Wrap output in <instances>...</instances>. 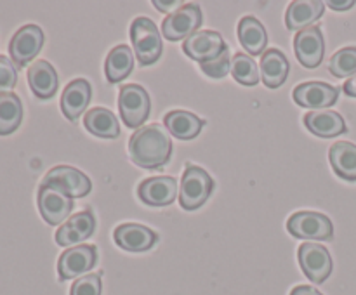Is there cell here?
I'll list each match as a JSON object with an SVG mask.
<instances>
[{
  "mask_svg": "<svg viewBox=\"0 0 356 295\" xmlns=\"http://www.w3.org/2000/svg\"><path fill=\"white\" fill-rule=\"evenodd\" d=\"M172 155V139L165 125L152 124L138 128L129 141V156L138 167L162 169Z\"/></svg>",
  "mask_w": 356,
  "mask_h": 295,
  "instance_id": "1",
  "label": "cell"
},
{
  "mask_svg": "<svg viewBox=\"0 0 356 295\" xmlns=\"http://www.w3.org/2000/svg\"><path fill=\"white\" fill-rule=\"evenodd\" d=\"M131 42L138 62L141 66L155 65L163 51L162 37L149 17L139 16L131 24Z\"/></svg>",
  "mask_w": 356,
  "mask_h": 295,
  "instance_id": "2",
  "label": "cell"
},
{
  "mask_svg": "<svg viewBox=\"0 0 356 295\" xmlns=\"http://www.w3.org/2000/svg\"><path fill=\"white\" fill-rule=\"evenodd\" d=\"M214 179L205 169L186 163L179 187V203L184 210H197L211 196Z\"/></svg>",
  "mask_w": 356,
  "mask_h": 295,
  "instance_id": "3",
  "label": "cell"
},
{
  "mask_svg": "<svg viewBox=\"0 0 356 295\" xmlns=\"http://www.w3.org/2000/svg\"><path fill=\"white\" fill-rule=\"evenodd\" d=\"M118 110L124 124L131 128H141L152 111V101L145 87L138 83H127L118 94Z\"/></svg>",
  "mask_w": 356,
  "mask_h": 295,
  "instance_id": "4",
  "label": "cell"
},
{
  "mask_svg": "<svg viewBox=\"0 0 356 295\" xmlns=\"http://www.w3.org/2000/svg\"><path fill=\"white\" fill-rule=\"evenodd\" d=\"M287 231L299 239L327 242L334 236V224L325 214L313 210L296 212L289 217Z\"/></svg>",
  "mask_w": 356,
  "mask_h": 295,
  "instance_id": "5",
  "label": "cell"
},
{
  "mask_svg": "<svg viewBox=\"0 0 356 295\" xmlns=\"http://www.w3.org/2000/svg\"><path fill=\"white\" fill-rule=\"evenodd\" d=\"M202 19L204 16L198 3H184L162 21L163 37L170 42L183 40V38L186 40L188 37L197 33L198 28L202 26Z\"/></svg>",
  "mask_w": 356,
  "mask_h": 295,
  "instance_id": "6",
  "label": "cell"
},
{
  "mask_svg": "<svg viewBox=\"0 0 356 295\" xmlns=\"http://www.w3.org/2000/svg\"><path fill=\"white\" fill-rule=\"evenodd\" d=\"M40 186H52L56 189L63 191L70 198L87 196L92 189V183L82 170L68 165H58L49 170L42 179Z\"/></svg>",
  "mask_w": 356,
  "mask_h": 295,
  "instance_id": "7",
  "label": "cell"
},
{
  "mask_svg": "<svg viewBox=\"0 0 356 295\" xmlns=\"http://www.w3.org/2000/svg\"><path fill=\"white\" fill-rule=\"evenodd\" d=\"M44 47V31L37 24H24L14 33L9 42L10 61L16 66L30 65Z\"/></svg>",
  "mask_w": 356,
  "mask_h": 295,
  "instance_id": "8",
  "label": "cell"
},
{
  "mask_svg": "<svg viewBox=\"0 0 356 295\" xmlns=\"http://www.w3.org/2000/svg\"><path fill=\"white\" fill-rule=\"evenodd\" d=\"M298 259L302 273L309 281L320 285L332 274L334 262L330 252L318 243H302L298 250Z\"/></svg>",
  "mask_w": 356,
  "mask_h": 295,
  "instance_id": "9",
  "label": "cell"
},
{
  "mask_svg": "<svg viewBox=\"0 0 356 295\" xmlns=\"http://www.w3.org/2000/svg\"><path fill=\"white\" fill-rule=\"evenodd\" d=\"M97 262V248L94 245L70 246L59 255L58 274L59 281L73 280L92 269Z\"/></svg>",
  "mask_w": 356,
  "mask_h": 295,
  "instance_id": "10",
  "label": "cell"
},
{
  "mask_svg": "<svg viewBox=\"0 0 356 295\" xmlns=\"http://www.w3.org/2000/svg\"><path fill=\"white\" fill-rule=\"evenodd\" d=\"M37 205L42 219L51 226H58L65 222L66 219H70V214L73 210L72 198L52 186L38 187Z\"/></svg>",
  "mask_w": 356,
  "mask_h": 295,
  "instance_id": "11",
  "label": "cell"
},
{
  "mask_svg": "<svg viewBox=\"0 0 356 295\" xmlns=\"http://www.w3.org/2000/svg\"><path fill=\"white\" fill-rule=\"evenodd\" d=\"M225 49H228L225 38L221 37V33L212 30L197 31V33H193L183 42L184 54L193 59V61H198L200 65L221 56Z\"/></svg>",
  "mask_w": 356,
  "mask_h": 295,
  "instance_id": "12",
  "label": "cell"
},
{
  "mask_svg": "<svg viewBox=\"0 0 356 295\" xmlns=\"http://www.w3.org/2000/svg\"><path fill=\"white\" fill-rule=\"evenodd\" d=\"M294 51L299 62L305 68L320 66V62L323 61V54H325V40H323L320 26L312 24L299 31L294 37Z\"/></svg>",
  "mask_w": 356,
  "mask_h": 295,
  "instance_id": "13",
  "label": "cell"
},
{
  "mask_svg": "<svg viewBox=\"0 0 356 295\" xmlns=\"http://www.w3.org/2000/svg\"><path fill=\"white\" fill-rule=\"evenodd\" d=\"M296 104L302 108H312L316 110H327L334 106L339 97V89L325 82H305L298 85L292 92Z\"/></svg>",
  "mask_w": 356,
  "mask_h": 295,
  "instance_id": "14",
  "label": "cell"
},
{
  "mask_svg": "<svg viewBox=\"0 0 356 295\" xmlns=\"http://www.w3.org/2000/svg\"><path fill=\"white\" fill-rule=\"evenodd\" d=\"M138 196L149 207H167L177 196V180L169 176L149 177L139 184Z\"/></svg>",
  "mask_w": 356,
  "mask_h": 295,
  "instance_id": "15",
  "label": "cell"
},
{
  "mask_svg": "<svg viewBox=\"0 0 356 295\" xmlns=\"http://www.w3.org/2000/svg\"><path fill=\"white\" fill-rule=\"evenodd\" d=\"M113 239L120 248L127 250V252H146V250L155 246L159 236L153 229L146 228V226L125 222V224L115 228Z\"/></svg>",
  "mask_w": 356,
  "mask_h": 295,
  "instance_id": "16",
  "label": "cell"
},
{
  "mask_svg": "<svg viewBox=\"0 0 356 295\" xmlns=\"http://www.w3.org/2000/svg\"><path fill=\"white\" fill-rule=\"evenodd\" d=\"M96 231V217L90 210H82L72 215L61 228L56 231V243L61 246H76L83 239L90 238Z\"/></svg>",
  "mask_w": 356,
  "mask_h": 295,
  "instance_id": "17",
  "label": "cell"
},
{
  "mask_svg": "<svg viewBox=\"0 0 356 295\" xmlns=\"http://www.w3.org/2000/svg\"><path fill=\"white\" fill-rule=\"evenodd\" d=\"M90 96H92V89L90 83L86 78H75L65 87L61 96V110L63 115L68 118L70 121L79 120L80 115L86 111L89 106Z\"/></svg>",
  "mask_w": 356,
  "mask_h": 295,
  "instance_id": "18",
  "label": "cell"
},
{
  "mask_svg": "<svg viewBox=\"0 0 356 295\" xmlns=\"http://www.w3.org/2000/svg\"><path fill=\"white\" fill-rule=\"evenodd\" d=\"M28 85L38 99H51L58 92V73L45 59H38L28 68Z\"/></svg>",
  "mask_w": 356,
  "mask_h": 295,
  "instance_id": "19",
  "label": "cell"
},
{
  "mask_svg": "<svg viewBox=\"0 0 356 295\" xmlns=\"http://www.w3.org/2000/svg\"><path fill=\"white\" fill-rule=\"evenodd\" d=\"M259 71L261 78H263L264 85L268 89H278L285 83L289 78V71H291V65H289L287 58L278 49H266L259 61Z\"/></svg>",
  "mask_w": 356,
  "mask_h": 295,
  "instance_id": "20",
  "label": "cell"
},
{
  "mask_svg": "<svg viewBox=\"0 0 356 295\" xmlns=\"http://www.w3.org/2000/svg\"><path fill=\"white\" fill-rule=\"evenodd\" d=\"M302 120H305L306 128L318 137H336L348 130L344 118L332 110L309 111Z\"/></svg>",
  "mask_w": 356,
  "mask_h": 295,
  "instance_id": "21",
  "label": "cell"
},
{
  "mask_svg": "<svg viewBox=\"0 0 356 295\" xmlns=\"http://www.w3.org/2000/svg\"><path fill=\"white\" fill-rule=\"evenodd\" d=\"M323 12H325V3L320 0H296L285 12V26L291 31H301L318 21Z\"/></svg>",
  "mask_w": 356,
  "mask_h": 295,
  "instance_id": "22",
  "label": "cell"
},
{
  "mask_svg": "<svg viewBox=\"0 0 356 295\" xmlns=\"http://www.w3.org/2000/svg\"><path fill=\"white\" fill-rule=\"evenodd\" d=\"M163 124H165L169 134H172L174 137L181 139V141H190V139H195L200 134L205 120H202L200 117L193 115L191 111L174 110L163 117Z\"/></svg>",
  "mask_w": 356,
  "mask_h": 295,
  "instance_id": "23",
  "label": "cell"
},
{
  "mask_svg": "<svg viewBox=\"0 0 356 295\" xmlns=\"http://www.w3.org/2000/svg\"><path fill=\"white\" fill-rule=\"evenodd\" d=\"M238 40L250 56H263L266 52L268 35L263 23L254 16H243L238 23Z\"/></svg>",
  "mask_w": 356,
  "mask_h": 295,
  "instance_id": "24",
  "label": "cell"
},
{
  "mask_svg": "<svg viewBox=\"0 0 356 295\" xmlns=\"http://www.w3.org/2000/svg\"><path fill=\"white\" fill-rule=\"evenodd\" d=\"M329 162L337 177L356 183V144L339 141L330 146Z\"/></svg>",
  "mask_w": 356,
  "mask_h": 295,
  "instance_id": "25",
  "label": "cell"
},
{
  "mask_svg": "<svg viewBox=\"0 0 356 295\" xmlns=\"http://www.w3.org/2000/svg\"><path fill=\"white\" fill-rule=\"evenodd\" d=\"M83 125L96 137L115 139L120 135V124L108 108H92L83 117Z\"/></svg>",
  "mask_w": 356,
  "mask_h": 295,
  "instance_id": "26",
  "label": "cell"
},
{
  "mask_svg": "<svg viewBox=\"0 0 356 295\" xmlns=\"http://www.w3.org/2000/svg\"><path fill=\"white\" fill-rule=\"evenodd\" d=\"M134 69V52L127 45H117L108 54L104 62V73L110 83H118L127 78Z\"/></svg>",
  "mask_w": 356,
  "mask_h": 295,
  "instance_id": "27",
  "label": "cell"
},
{
  "mask_svg": "<svg viewBox=\"0 0 356 295\" xmlns=\"http://www.w3.org/2000/svg\"><path fill=\"white\" fill-rule=\"evenodd\" d=\"M23 120V104L14 92L0 94V135H9Z\"/></svg>",
  "mask_w": 356,
  "mask_h": 295,
  "instance_id": "28",
  "label": "cell"
},
{
  "mask_svg": "<svg viewBox=\"0 0 356 295\" xmlns=\"http://www.w3.org/2000/svg\"><path fill=\"white\" fill-rule=\"evenodd\" d=\"M232 75L236 82L247 87L257 85V82L261 80L259 68H257L256 61L249 54H243V52H238V54L233 56Z\"/></svg>",
  "mask_w": 356,
  "mask_h": 295,
  "instance_id": "29",
  "label": "cell"
},
{
  "mask_svg": "<svg viewBox=\"0 0 356 295\" xmlns=\"http://www.w3.org/2000/svg\"><path fill=\"white\" fill-rule=\"evenodd\" d=\"M329 71L336 78H351L356 75V47L339 49L330 58Z\"/></svg>",
  "mask_w": 356,
  "mask_h": 295,
  "instance_id": "30",
  "label": "cell"
},
{
  "mask_svg": "<svg viewBox=\"0 0 356 295\" xmlns=\"http://www.w3.org/2000/svg\"><path fill=\"white\" fill-rule=\"evenodd\" d=\"M101 273H89L72 285L70 295H101Z\"/></svg>",
  "mask_w": 356,
  "mask_h": 295,
  "instance_id": "31",
  "label": "cell"
},
{
  "mask_svg": "<svg viewBox=\"0 0 356 295\" xmlns=\"http://www.w3.org/2000/svg\"><path fill=\"white\" fill-rule=\"evenodd\" d=\"M202 71L205 73L211 78H222V76L228 75V71H232V61H229V49H225L221 52V56H218L216 59L207 62H202L200 65Z\"/></svg>",
  "mask_w": 356,
  "mask_h": 295,
  "instance_id": "32",
  "label": "cell"
},
{
  "mask_svg": "<svg viewBox=\"0 0 356 295\" xmlns=\"http://www.w3.org/2000/svg\"><path fill=\"white\" fill-rule=\"evenodd\" d=\"M17 69L16 65L6 56H0V94H7L16 87Z\"/></svg>",
  "mask_w": 356,
  "mask_h": 295,
  "instance_id": "33",
  "label": "cell"
},
{
  "mask_svg": "<svg viewBox=\"0 0 356 295\" xmlns=\"http://www.w3.org/2000/svg\"><path fill=\"white\" fill-rule=\"evenodd\" d=\"M291 295H323L322 292L316 290L315 287H308V285H298L292 288Z\"/></svg>",
  "mask_w": 356,
  "mask_h": 295,
  "instance_id": "34",
  "label": "cell"
},
{
  "mask_svg": "<svg viewBox=\"0 0 356 295\" xmlns=\"http://www.w3.org/2000/svg\"><path fill=\"white\" fill-rule=\"evenodd\" d=\"M327 6L334 10H348L355 6V0H339V2L337 0H330V2H327Z\"/></svg>",
  "mask_w": 356,
  "mask_h": 295,
  "instance_id": "35",
  "label": "cell"
},
{
  "mask_svg": "<svg viewBox=\"0 0 356 295\" xmlns=\"http://www.w3.org/2000/svg\"><path fill=\"white\" fill-rule=\"evenodd\" d=\"M343 89L350 97H356V75L346 80V83H344Z\"/></svg>",
  "mask_w": 356,
  "mask_h": 295,
  "instance_id": "36",
  "label": "cell"
},
{
  "mask_svg": "<svg viewBox=\"0 0 356 295\" xmlns=\"http://www.w3.org/2000/svg\"><path fill=\"white\" fill-rule=\"evenodd\" d=\"M153 6H155L160 12H167V10H170V7L179 6V2H176V0H174V2H160V0H155Z\"/></svg>",
  "mask_w": 356,
  "mask_h": 295,
  "instance_id": "37",
  "label": "cell"
}]
</instances>
